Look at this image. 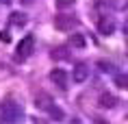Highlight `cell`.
<instances>
[{"label":"cell","mask_w":128,"mask_h":124,"mask_svg":"<svg viewBox=\"0 0 128 124\" xmlns=\"http://www.w3.org/2000/svg\"><path fill=\"white\" fill-rule=\"evenodd\" d=\"M50 81L54 83V85H59L61 89H65L68 87V81H70V76L65 70H61V68H54L52 72H50Z\"/></svg>","instance_id":"4"},{"label":"cell","mask_w":128,"mask_h":124,"mask_svg":"<svg viewBox=\"0 0 128 124\" xmlns=\"http://www.w3.org/2000/svg\"><path fill=\"white\" fill-rule=\"evenodd\" d=\"M98 104H100L102 109H113L115 104H117V98H115L113 94H102V96L98 98Z\"/></svg>","instance_id":"7"},{"label":"cell","mask_w":128,"mask_h":124,"mask_svg":"<svg viewBox=\"0 0 128 124\" xmlns=\"http://www.w3.org/2000/svg\"><path fill=\"white\" fill-rule=\"evenodd\" d=\"M124 33L128 35V20H124Z\"/></svg>","instance_id":"15"},{"label":"cell","mask_w":128,"mask_h":124,"mask_svg":"<svg viewBox=\"0 0 128 124\" xmlns=\"http://www.w3.org/2000/svg\"><path fill=\"white\" fill-rule=\"evenodd\" d=\"M98 124H108V122H102V120H98Z\"/></svg>","instance_id":"16"},{"label":"cell","mask_w":128,"mask_h":124,"mask_svg":"<svg viewBox=\"0 0 128 124\" xmlns=\"http://www.w3.org/2000/svg\"><path fill=\"white\" fill-rule=\"evenodd\" d=\"M76 0H56V7L59 9H65V7H72Z\"/></svg>","instance_id":"13"},{"label":"cell","mask_w":128,"mask_h":124,"mask_svg":"<svg viewBox=\"0 0 128 124\" xmlns=\"http://www.w3.org/2000/svg\"><path fill=\"white\" fill-rule=\"evenodd\" d=\"M100 68L104 70V72H111V70H113V65H111V63H104V61H100Z\"/></svg>","instance_id":"14"},{"label":"cell","mask_w":128,"mask_h":124,"mask_svg":"<svg viewBox=\"0 0 128 124\" xmlns=\"http://www.w3.org/2000/svg\"><path fill=\"white\" fill-rule=\"evenodd\" d=\"M9 22H11L13 26H24V24H26V15H24V13H18V11H15V13H11Z\"/></svg>","instance_id":"10"},{"label":"cell","mask_w":128,"mask_h":124,"mask_svg":"<svg viewBox=\"0 0 128 124\" xmlns=\"http://www.w3.org/2000/svg\"><path fill=\"white\" fill-rule=\"evenodd\" d=\"M24 117V109L20 102L15 100H2L0 102V120H7V122H18Z\"/></svg>","instance_id":"1"},{"label":"cell","mask_w":128,"mask_h":124,"mask_svg":"<svg viewBox=\"0 0 128 124\" xmlns=\"http://www.w3.org/2000/svg\"><path fill=\"white\" fill-rule=\"evenodd\" d=\"M70 44H72V48H85V44H87V41H85V37H82V35H72V41H70Z\"/></svg>","instance_id":"11"},{"label":"cell","mask_w":128,"mask_h":124,"mask_svg":"<svg viewBox=\"0 0 128 124\" xmlns=\"http://www.w3.org/2000/svg\"><path fill=\"white\" fill-rule=\"evenodd\" d=\"M78 26V18H74V15H65L61 13L54 18V28L56 31H61V33H68V31H72V28Z\"/></svg>","instance_id":"3"},{"label":"cell","mask_w":128,"mask_h":124,"mask_svg":"<svg viewBox=\"0 0 128 124\" xmlns=\"http://www.w3.org/2000/svg\"><path fill=\"white\" fill-rule=\"evenodd\" d=\"M46 111L50 113V117H54V120H56V122L65 120V113H63V109H61V107H56V104H50Z\"/></svg>","instance_id":"9"},{"label":"cell","mask_w":128,"mask_h":124,"mask_svg":"<svg viewBox=\"0 0 128 124\" xmlns=\"http://www.w3.org/2000/svg\"><path fill=\"white\" fill-rule=\"evenodd\" d=\"M89 78V65H85V63H78L74 68V72H72V81L74 83H85Z\"/></svg>","instance_id":"5"},{"label":"cell","mask_w":128,"mask_h":124,"mask_svg":"<svg viewBox=\"0 0 128 124\" xmlns=\"http://www.w3.org/2000/svg\"><path fill=\"white\" fill-rule=\"evenodd\" d=\"M115 85L120 89H128V74H117L115 76Z\"/></svg>","instance_id":"12"},{"label":"cell","mask_w":128,"mask_h":124,"mask_svg":"<svg viewBox=\"0 0 128 124\" xmlns=\"http://www.w3.org/2000/svg\"><path fill=\"white\" fill-rule=\"evenodd\" d=\"M113 31H115V22L111 20V18L104 15V18L98 20V33H100V35H111Z\"/></svg>","instance_id":"6"},{"label":"cell","mask_w":128,"mask_h":124,"mask_svg":"<svg viewBox=\"0 0 128 124\" xmlns=\"http://www.w3.org/2000/svg\"><path fill=\"white\" fill-rule=\"evenodd\" d=\"M33 50H35V37H33V35H26V37L18 44L15 59H18V61H24V59H28V57L33 55Z\"/></svg>","instance_id":"2"},{"label":"cell","mask_w":128,"mask_h":124,"mask_svg":"<svg viewBox=\"0 0 128 124\" xmlns=\"http://www.w3.org/2000/svg\"><path fill=\"white\" fill-rule=\"evenodd\" d=\"M39 124H46V122H39Z\"/></svg>","instance_id":"17"},{"label":"cell","mask_w":128,"mask_h":124,"mask_svg":"<svg viewBox=\"0 0 128 124\" xmlns=\"http://www.w3.org/2000/svg\"><path fill=\"white\" fill-rule=\"evenodd\" d=\"M35 104H37L39 109H48V107L52 104V98L48 96V94H44V91H39V94H37V98H35Z\"/></svg>","instance_id":"8"}]
</instances>
